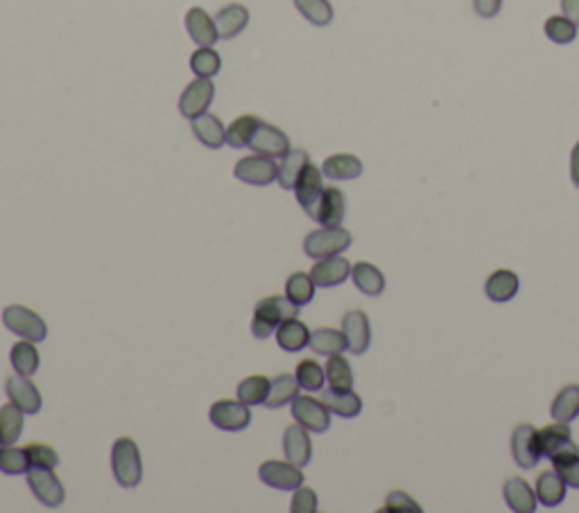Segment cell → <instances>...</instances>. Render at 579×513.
<instances>
[{
    "label": "cell",
    "mask_w": 579,
    "mask_h": 513,
    "mask_svg": "<svg viewBox=\"0 0 579 513\" xmlns=\"http://www.w3.org/2000/svg\"><path fill=\"white\" fill-rule=\"evenodd\" d=\"M260 118L254 116V113H245V116H238L233 123L226 127V145L233 147V150H242V147H250L251 136H254L256 127H259Z\"/></svg>",
    "instance_id": "cell-36"
},
{
    "label": "cell",
    "mask_w": 579,
    "mask_h": 513,
    "mask_svg": "<svg viewBox=\"0 0 579 513\" xmlns=\"http://www.w3.org/2000/svg\"><path fill=\"white\" fill-rule=\"evenodd\" d=\"M28 486L43 507L55 509L66 500V489H64L62 480L55 475V468H30Z\"/></svg>",
    "instance_id": "cell-7"
},
{
    "label": "cell",
    "mask_w": 579,
    "mask_h": 513,
    "mask_svg": "<svg viewBox=\"0 0 579 513\" xmlns=\"http://www.w3.org/2000/svg\"><path fill=\"white\" fill-rule=\"evenodd\" d=\"M111 471L123 489H134L143 480V462L138 443L132 437H120L111 448Z\"/></svg>",
    "instance_id": "cell-2"
},
{
    "label": "cell",
    "mask_w": 579,
    "mask_h": 513,
    "mask_svg": "<svg viewBox=\"0 0 579 513\" xmlns=\"http://www.w3.org/2000/svg\"><path fill=\"white\" fill-rule=\"evenodd\" d=\"M321 401L330 410V414H338L342 419H355L363 412V398L354 389H326L321 394Z\"/></svg>",
    "instance_id": "cell-25"
},
{
    "label": "cell",
    "mask_w": 579,
    "mask_h": 513,
    "mask_svg": "<svg viewBox=\"0 0 579 513\" xmlns=\"http://www.w3.org/2000/svg\"><path fill=\"white\" fill-rule=\"evenodd\" d=\"M566 489H568V484L561 480L559 473L543 471L541 475L537 477V489L534 491H537V498L543 507H557V504L564 502Z\"/></svg>",
    "instance_id": "cell-32"
},
{
    "label": "cell",
    "mask_w": 579,
    "mask_h": 513,
    "mask_svg": "<svg viewBox=\"0 0 579 513\" xmlns=\"http://www.w3.org/2000/svg\"><path fill=\"white\" fill-rule=\"evenodd\" d=\"M311 163V156L306 150H290L285 156H281V165H278V184L283 190H294L299 177H302L303 168Z\"/></svg>",
    "instance_id": "cell-29"
},
{
    "label": "cell",
    "mask_w": 579,
    "mask_h": 513,
    "mask_svg": "<svg viewBox=\"0 0 579 513\" xmlns=\"http://www.w3.org/2000/svg\"><path fill=\"white\" fill-rule=\"evenodd\" d=\"M233 177L250 186H269L278 179V163L272 156L250 154L241 159L233 168Z\"/></svg>",
    "instance_id": "cell-5"
},
{
    "label": "cell",
    "mask_w": 579,
    "mask_h": 513,
    "mask_svg": "<svg viewBox=\"0 0 579 513\" xmlns=\"http://www.w3.org/2000/svg\"><path fill=\"white\" fill-rule=\"evenodd\" d=\"M250 147L256 152V154L272 156V159H281L290 152V138H287L285 132H281L274 125L260 120L259 127H256L254 136H251Z\"/></svg>",
    "instance_id": "cell-15"
},
{
    "label": "cell",
    "mask_w": 579,
    "mask_h": 513,
    "mask_svg": "<svg viewBox=\"0 0 579 513\" xmlns=\"http://www.w3.org/2000/svg\"><path fill=\"white\" fill-rule=\"evenodd\" d=\"M311 342V330L299 317H290L276 328V344L285 353H299Z\"/></svg>",
    "instance_id": "cell-22"
},
{
    "label": "cell",
    "mask_w": 579,
    "mask_h": 513,
    "mask_svg": "<svg viewBox=\"0 0 579 513\" xmlns=\"http://www.w3.org/2000/svg\"><path fill=\"white\" fill-rule=\"evenodd\" d=\"M190 127L202 145L211 147V150H220L222 145H226V127L215 113H202V116L190 120Z\"/></svg>",
    "instance_id": "cell-24"
},
{
    "label": "cell",
    "mask_w": 579,
    "mask_h": 513,
    "mask_svg": "<svg viewBox=\"0 0 579 513\" xmlns=\"http://www.w3.org/2000/svg\"><path fill=\"white\" fill-rule=\"evenodd\" d=\"M354 242L351 231L342 229V226H321L317 231H311L303 240V251L308 258L320 260L329 258V256H338L347 251Z\"/></svg>",
    "instance_id": "cell-3"
},
{
    "label": "cell",
    "mask_w": 579,
    "mask_h": 513,
    "mask_svg": "<svg viewBox=\"0 0 579 513\" xmlns=\"http://www.w3.org/2000/svg\"><path fill=\"white\" fill-rule=\"evenodd\" d=\"M539 443H541V455L550 462L568 457V455H579V446L573 441L568 423H561V421H555V423L539 430Z\"/></svg>",
    "instance_id": "cell-9"
},
{
    "label": "cell",
    "mask_w": 579,
    "mask_h": 513,
    "mask_svg": "<svg viewBox=\"0 0 579 513\" xmlns=\"http://www.w3.org/2000/svg\"><path fill=\"white\" fill-rule=\"evenodd\" d=\"M294 378H297L299 387L306 391H321L326 382V371L317 360L306 358L297 364V371H294Z\"/></svg>",
    "instance_id": "cell-40"
},
{
    "label": "cell",
    "mask_w": 579,
    "mask_h": 513,
    "mask_svg": "<svg viewBox=\"0 0 579 513\" xmlns=\"http://www.w3.org/2000/svg\"><path fill=\"white\" fill-rule=\"evenodd\" d=\"M344 215H347V197H344V193L338 186H326L312 220L320 222L321 226H342Z\"/></svg>",
    "instance_id": "cell-18"
},
{
    "label": "cell",
    "mask_w": 579,
    "mask_h": 513,
    "mask_svg": "<svg viewBox=\"0 0 579 513\" xmlns=\"http://www.w3.org/2000/svg\"><path fill=\"white\" fill-rule=\"evenodd\" d=\"M293 416L299 425L308 432H326L330 428V410L324 401H317L315 396H294L293 398Z\"/></svg>",
    "instance_id": "cell-8"
},
{
    "label": "cell",
    "mask_w": 579,
    "mask_h": 513,
    "mask_svg": "<svg viewBox=\"0 0 579 513\" xmlns=\"http://www.w3.org/2000/svg\"><path fill=\"white\" fill-rule=\"evenodd\" d=\"M30 457V468H57L59 466V455L48 443H28L25 446Z\"/></svg>",
    "instance_id": "cell-45"
},
{
    "label": "cell",
    "mask_w": 579,
    "mask_h": 513,
    "mask_svg": "<svg viewBox=\"0 0 579 513\" xmlns=\"http://www.w3.org/2000/svg\"><path fill=\"white\" fill-rule=\"evenodd\" d=\"M555 471L559 473L561 480L573 489H579V455H568V457H559L552 462Z\"/></svg>",
    "instance_id": "cell-47"
},
{
    "label": "cell",
    "mask_w": 579,
    "mask_h": 513,
    "mask_svg": "<svg viewBox=\"0 0 579 513\" xmlns=\"http://www.w3.org/2000/svg\"><path fill=\"white\" fill-rule=\"evenodd\" d=\"M382 511H391V513H421V504L412 498L410 493H405V491H391L385 500V507Z\"/></svg>",
    "instance_id": "cell-46"
},
{
    "label": "cell",
    "mask_w": 579,
    "mask_h": 513,
    "mask_svg": "<svg viewBox=\"0 0 579 513\" xmlns=\"http://www.w3.org/2000/svg\"><path fill=\"white\" fill-rule=\"evenodd\" d=\"M363 161L355 154H330L329 159L321 163V172L324 177L333 181H351L358 179L363 175Z\"/></svg>",
    "instance_id": "cell-27"
},
{
    "label": "cell",
    "mask_w": 579,
    "mask_h": 513,
    "mask_svg": "<svg viewBox=\"0 0 579 513\" xmlns=\"http://www.w3.org/2000/svg\"><path fill=\"white\" fill-rule=\"evenodd\" d=\"M208 419L217 430L241 432L251 423V410L242 401H215L208 412Z\"/></svg>",
    "instance_id": "cell-10"
},
{
    "label": "cell",
    "mask_w": 579,
    "mask_h": 513,
    "mask_svg": "<svg viewBox=\"0 0 579 513\" xmlns=\"http://www.w3.org/2000/svg\"><path fill=\"white\" fill-rule=\"evenodd\" d=\"M30 471V457L25 448L0 446V473L5 475H23Z\"/></svg>",
    "instance_id": "cell-41"
},
{
    "label": "cell",
    "mask_w": 579,
    "mask_h": 513,
    "mask_svg": "<svg viewBox=\"0 0 579 513\" xmlns=\"http://www.w3.org/2000/svg\"><path fill=\"white\" fill-rule=\"evenodd\" d=\"M297 315L299 306H294L285 294H269L256 303L254 317H251V333H254V337L265 339L276 333L283 321Z\"/></svg>",
    "instance_id": "cell-1"
},
{
    "label": "cell",
    "mask_w": 579,
    "mask_h": 513,
    "mask_svg": "<svg viewBox=\"0 0 579 513\" xmlns=\"http://www.w3.org/2000/svg\"><path fill=\"white\" fill-rule=\"evenodd\" d=\"M294 7L299 10V14L306 21H311L312 25H329L333 21L335 12L329 0H294Z\"/></svg>",
    "instance_id": "cell-43"
},
{
    "label": "cell",
    "mask_w": 579,
    "mask_h": 513,
    "mask_svg": "<svg viewBox=\"0 0 579 513\" xmlns=\"http://www.w3.org/2000/svg\"><path fill=\"white\" fill-rule=\"evenodd\" d=\"M315 281L311 274L306 272H294L287 276L285 281V297L294 303V306L303 308L315 299Z\"/></svg>",
    "instance_id": "cell-37"
},
{
    "label": "cell",
    "mask_w": 579,
    "mask_h": 513,
    "mask_svg": "<svg viewBox=\"0 0 579 513\" xmlns=\"http://www.w3.org/2000/svg\"><path fill=\"white\" fill-rule=\"evenodd\" d=\"M342 333L347 337V351L354 355H363L372 344V326L364 310H347L342 317Z\"/></svg>",
    "instance_id": "cell-13"
},
{
    "label": "cell",
    "mask_w": 579,
    "mask_h": 513,
    "mask_svg": "<svg viewBox=\"0 0 579 513\" xmlns=\"http://www.w3.org/2000/svg\"><path fill=\"white\" fill-rule=\"evenodd\" d=\"M3 324H5L7 330L19 335L21 339H30L34 344L48 337V326L41 319V315L21 306V303H12L3 310Z\"/></svg>",
    "instance_id": "cell-4"
},
{
    "label": "cell",
    "mask_w": 579,
    "mask_h": 513,
    "mask_svg": "<svg viewBox=\"0 0 579 513\" xmlns=\"http://www.w3.org/2000/svg\"><path fill=\"white\" fill-rule=\"evenodd\" d=\"M504 502L516 513H534L539 507L537 491L521 477H509L503 486Z\"/></svg>",
    "instance_id": "cell-20"
},
{
    "label": "cell",
    "mask_w": 579,
    "mask_h": 513,
    "mask_svg": "<svg viewBox=\"0 0 579 513\" xmlns=\"http://www.w3.org/2000/svg\"><path fill=\"white\" fill-rule=\"evenodd\" d=\"M250 23V10L245 5H238V3H231V5L222 7L215 14V28L220 39H233L242 32Z\"/></svg>",
    "instance_id": "cell-26"
},
{
    "label": "cell",
    "mask_w": 579,
    "mask_h": 513,
    "mask_svg": "<svg viewBox=\"0 0 579 513\" xmlns=\"http://www.w3.org/2000/svg\"><path fill=\"white\" fill-rule=\"evenodd\" d=\"M259 477L263 484L281 491H294L303 484L302 466L293 462H278V459H268L260 464Z\"/></svg>",
    "instance_id": "cell-12"
},
{
    "label": "cell",
    "mask_w": 579,
    "mask_h": 513,
    "mask_svg": "<svg viewBox=\"0 0 579 513\" xmlns=\"http://www.w3.org/2000/svg\"><path fill=\"white\" fill-rule=\"evenodd\" d=\"M213 98H215V84H213L211 77H197V80L190 82L184 89L180 98V111L184 118L193 120L202 113L208 111Z\"/></svg>",
    "instance_id": "cell-11"
},
{
    "label": "cell",
    "mask_w": 579,
    "mask_h": 513,
    "mask_svg": "<svg viewBox=\"0 0 579 513\" xmlns=\"http://www.w3.org/2000/svg\"><path fill=\"white\" fill-rule=\"evenodd\" d=\"M10 362L19 376L30 378L37 373L39 364H41V355H39L34 342H30V339H21V342H16V344L12 346Z\"/></svg>",
    "instance_id": "cell-33"
},
{
    "label": "cell",
    "mask_w": 579,
    "mask_h": 513,
    "mask_svg": "<svg viewBox=\"0 0 579 513\" xmlns=\"http://www.w3.org/2000/svg\"><path fill=\"white\" fill-rule=\"evenodd\" d=\"M518 288H521V278L512 269H496L485 281V294L494 303L512 301L518 294Z\"/></svg>",
    "instance_id": "cell-23"
},
{
    "label": "cell",
    "mask_w": 579,
    "mask_h": 513,
    "mask_svg": "<svg viewBox=\"0 0 579 513\" xmlns=\"http://www.w3.org/2000/svg\"><path fill=\"white\" fill-rule=\"evenodd\" d=\"M297 394H299L297 378L290 376V373H278L276 378L269 380V391L268 396H265L263 405L269 407V410H276V407L293 403V398Z\"/></svg>",
    "instance_id": "cell-30"
},
{
    "label": "cell",
    "mask_w": 579,
    "mask_h": 513,
    "mask_svg": "<svg viewBox=\"0 0 579 513\" xmlns=\"http://www.w3.org/2000/svg\"><path fill=\"white\" fill-rule=\"evenodd\" d=\"M512 455L513 462L525 471H532L541 462V443H539V430L530 423L516 425L512 434Z\"/></svg>",
    "instance_id": "cell-6"
},
{
    "label": "cell",
    "mask_w": 579,
    "mask_h": 513,
    "mask_svg": "<svg viewBox=\"0 0 579 513\" xmlns=\"http://www.w3.org/2000/svg\"><path fill=\"white\" fill-rule=\"evenodd\" d=\"M283 452H285L287 462L297 464V466H308L312 457V443L303 425H287L285 432H283Z\"/></svg>",
    "instance_id": "cell-19"
},
{
    "label": "cell",
    "mask_w": 579,
    "mask_h": 513,
    "mask_svg": "<svg viewBox=\"0 0 579 513\" xmlns=\"http://www.w3.org/2000/svg\"><path fill=\"white\" fill-rule=\"evenodd\" d=\"M23 421L25 412L12 401L0 407V441H3V446H12V443L19 441L21 432H23Z\"/></svg>",
    "instance_id": "cell-34"
},
{
    "label": "cell",
    "mask_w": 579,
    "mask_h": 513,
    "mask_svg": "<svg viewBox=\"0 0 579 513\" xmlns=\"http://www.w3.org/2000/svg\"><path fill=\"white\" fill-rule=\"evenodd\" d=\"M324 371L330 389H354V369H351L349 360L342 358V353L329 355Z\"/></svg>",
    "instance_id": "cell-38"
},
{
    "label": "cell",
    "mask_w": 579,
    "mask_h": 513,
    "mask_svg": "<svg viewBox=\"0 0 579 513\" xmlns=\"http://www.w3.org/2000/svg\"><path fill=\"white\" fill-rule=\"evenodd\" d=\"M321 193H324V172L315 163H308L303 168L302 177H299L297 186H294V197H297V202L302 204V208L311 217L315 215Z\"/></svg>",
    "instance_id": "cell-14"
},
{
    "label": "cell",
    "mask_w": 579,
    "mask_h": 513,
    "mask_svg": "<svg viewBox=\"0 0 579 513\" xmlns=\"http://www.w3.org/2000/svg\"><path fill=\"white\" fill-rule=\"evenodd\" d=\"M550 414L555 421H561V423H570L579 416V385L570 382V385L561 387L557 391L555 401H552Z\"/></svg>",
    "instance_id": "cell-31"
},
{
    "label": "cell",
    "mask_w": 579,
    "mask_h": 513,
    "mask_svg": "<svg viewBox=\"0 0 579 513\" xmlns=\"http://www.w3.org/2000/svg\"><path fill=\"white\" fill-rule=\"evenodd\" d=\"M0 446H3V441H0Z\"/></svg>",
    "instance_id": "cell-52"
},
{
    "label": "cell",
    "mask_w": 579,
    "mask_h": 513,
    "mask_svg": "<svg viewBox=\"0 0 579 513\" xmlns=\"http://www.w3.org/2000/svg\"><path fill=\"white\" fill-rule=\"evenodd\" d=\"M351 267L354 265L344 258V256H329V258L315 260L311 276L317 288H338V285H342L351 276Z\"/></svg>",
    "instance_id": "cell-16"
},
{
    "label": "cell",
    "mask_w": 579,
    "mask_h": 513,
    "mask_svg": "<svg viewBox=\"0 0 579 513\" xmlns=\"http://www.w3.org/2000/svg\"><path fill=\"white\" fill-rule=\"evenodd\" d=\"M351 276H354L355 288L363 294H367V297H381L385 292V276H382V272L376 265L360 260L351 267Z\"/></svg>",
    "instance_id": "cell-28"
},
{
    "label": "cell",
    "mask_w": 579,
    "mask_h": 513,
    "mask_svg": "<svg viewBox=\"0 0 579 513\" xmlns=\"http://www.w3.org/2000/svg\"><path fill=\"white\" fill-rule=\"evenodd\" d=\"M317 355H335L347 351V337L338 328H315L311 330V342H308Z\"/></svg>",
    "instance_id": "cell-35"
},
{
    "label": "cell",
    "mask_w": 579,
    "mask_h": 513,
    "mask_svg": "<svg viewBox=\"0 0 579 513\" xmlns=\"http://www.w3.org/2000/svg\"><path fill=\"white\" fill-rule=\"evenodd\" d=\"M186 32L197 46H215V41H220L215 19L208 16V12L202 7H190L186 12Z\"/></svg>",
    "instance_id": "cell-21"
},
{
    "label": "cell",
    "mask_w": 579,
    "mask_h": 513,
    "mask_svg": "<svg viewBox=\"0 0 579 513\" xmlns=\"http://www.w3.org/2000/svg\"><path fill=\"white\" fill-rule=\"evenodd\" d=\"M5 391L7 398H10L14 405H19L25 414H39V412H41L43 398L41 394H39L37 385H34L28 376H19V373H16V376L7 378Z\"/></svg>",
    "instance_id": "cell-17"
},
{
    "label": "cell",
    "mask_w": 579,
    "mask_h": 513,
    "mask_svg": "<svg viewBox=\"0 0 579 513\" xmlns=\"http://www.w3.org/2000/svg\"><path fill=\"white\" fill-rule=\"evenodd\" d=\"M290 509H293V513H315L320 509V500H317V493L311 486L302 484L299 489H294Z\"/></svg>",
    "instance_id": "cell-48"
},
{
    "label": "cell",
    "mask_w": 579,
    "mask_h": 513,
    "mask_svg": "<svg viewBox=\"0 0 579 513\" xmlns=\"http://www.w3.org/2000/svg\"><path fill=\"white\" fill-rule=\"evenodd\" d=\"M500 7H503V0H473V10H476V14L482 16V19H494V16H498Z\"/></svg>",
    "instance_id": "cell-49"
},
{
    "label": "cell",
    "mask_w": 579,
    "mask_h": 513,
    "mask_svg": "<svg viewBox=\"0 0 579 513\" xmlns=\"http://www.w3.org/2000/svg\"><path fill=\"white\" fill-rule=\"evenodd\" d=\"M561 3V14L568 16L573 23L579 25V0H559Z\"/></svg>",
    "instance_id": "cell-50"
},
{
    "label": "cell",
    "mask_w": 579,
    "mask_h": 513,
    "mask_svg": "<svg viewBox=\"0 0 579 513\" xmlns=\"http://www.w3.org/2000/svg\"><path fill=\"white\" fill-rule=\"evenodd\" d=\"M577 28L579 25L573 23V21L564 14L550 16V19L546 21V25H543V30H546V37L550 39V41L561 43V46L575 41V37H577Z\"/></svg>",
    "instance_id": "cell-44"
},
{
    "label": "cell",
    "mask_w": 579,
    "mask_h": 513,
    "mask_svg": "<svg viewBox=\"0 0 579 513\" xmlns=\"http://www.w3.org/2000/svg\"><path fill=\"white\" fill-rule=\"evenodd\" d=\"M268 391H269V378L256 373V376L245 378V380L238 385V401L247 403L250 407L263 405Z\"/></svg>",
    "instance_id": "cell-42"
},
{
    "label": "cell",
    "mask_w": 579,
    "mask_h": 513,
    "mask_svg": "<svg viewBox=\"0 0 579 513\" xmlns=\"http://www.w3.org/2000/svg\"><path fill=\"white\" fill-rule=\"evenodd\" d=\"M222 68L220 52L213 50V46H199L190 55V71L197 77H215Z\"/></svg>",
    "instance_id": "cell-39"
},
{
    "label": "cell",
    "mask_w": 579,
    "mask_h": 513,
    "mask_svg": "<svg viewBox=\"0 0 579 513\" xmlns=\"http://www.w3.org/2000/svg\"><path fill=\"white\" fill-rule=\"evenodd\" d=\"M570 179L575 186H579V143L570 152Z\"/></svg>",
    "instance_id": "cell-51"
}]
</instances>
